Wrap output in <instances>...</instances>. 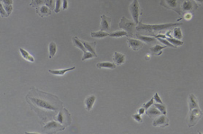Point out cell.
<instances>
[{
  "mask_svg": "<svg viewBox=\"0 0 203 134\" xmlns=\"http://www.w3.org/2000/svg\"><path fill=\"white\" fill-rule=\"evenodd\" d=\"M65 129V127L63 126H60L57 123V121H51L50 122H48L47 125L44 126V128L42 129V132H57V131H61Z\"/></svg>",
  "mask_w": 203,
  "mask_h": 134,
  "instance_id": "9c48e42d",
  "label": "cell"
},
{
  "mask_svg": "<svg viewBox=\"0 0 203 134\" xmlns=\"http://www.w3.org/2000/svg\"><path fill=\"white\" fill-rule=\"evenodd\" d=\"M198 8V4L192 0H183L182 2V12L187 13V12H194Z\"/></svg>",
  "mask_w": 203,
  "mask_h": 134,
  "instance_id": "ba28073f",
  "label": "cell"
},
{
  "mask_svg": "<svg viewBox=\"0 0 203 134\" xmlns=\"http://www.w3.org/2000/svg\"><path fill=\"white\" fill-rule=\"evenodd\" d=\"M0 10H1V16L2 17H8V14H7V11L4 9V7H2V5L0 3Z\"/></svg>",
  "mask_w": 203,
  "mask_h": 134,
  "instance_id": "8d00e7d4",
  "label": "cell"
},
{
  "mask_svg": "<svg viewBox=\"0 0 203 134\" xmlns=\"http://www.w3.org/2000/svg\"><path fill=\"white\" fill-rule=\"evenodd\" d=\"M195 2H197L199 5H203V0H194Z\"/></svg>",
  "mask_w": 203,
  "mask_h": 134,
  "instance_id": "b9f144b4",
  "label": "cell"
},
{
  "mask_svg": "<svg viewBox=\"0 0 203 134\" xmlns=\"http://www.w3.org/2000/svg\"><path fill=\"white\" fill-rule=\"evenodd\" d=\"M93 57H95V56H94V54H92L91 52H83V58H82V61H86V60H88V59H91V58H93Z\"/></svg>",
  "mask_w": 203,
  "mask_h": 134,
  "instance_id": "836d02e7",
  "label": "cell"
},
{
  "mask_svg": "<svg viewBox=\"0 0 203 134\" xmlns=\"http://www.w3.org/2000/svg\"><path fill=\"white\" fill-rule=\"evenodd\" d=\"M152 126L154 127H167L169 126V119L165 116V115H162V116H159L156 119L154 120L152 123Z\"/></svg>",
  "mask_w": 203,
  "mask_h": 134,
  "instance_id": "30bf717a",
  "label": "cell"
},
{
  "mask_svg": "<svg viewBox=\"0 0 203 134\" xmlns=\"http://www.w3.org/2000/svg\"><path fill=\"white\" fill-rule=\"evenodd\" d=\"M166 47H168V46L166 45L162 46L159 45H155L150 48V53L152 55V56H159L163 53V51H162V50L164 49Z\"/></svg>",
  "mask_w": 203,
  "mask_h": 134,
  "instance_id": "2e32d148",
  "label": "cell"
},
{
  "mask_svg": "<svg viewBox=\"0 0 203 134\" xmlns=\"http://www.w3.org/2000/svg\"><path fill=\"white\" fill-rule=\"evenodd\" d=\"M128 45L130 48L133 50V51H138L140 50L143 45H144V42L141 41L139 39H133V38H128Z\"/></svg>",
  "mask_w": 203,
  "mask_h": 134,
  "instance_id": "7c38bea8",
  "label": "cell"
},
{
  "mask_svg": "<svg viewBox=\"0 0 203 134\" xmlns=\"http://www.w3.org/2000/svg\"><path fill=\"white\" fill-rule=\"evenodd\" d=\"M30 92L28 94L26 97V100L28 103L33 106V109L38 108L45 110L46 111H51L54 112L59 110V107L62 108L61 101L54 96L53 95L43 93L42 91L34 90L35 88H32Z\"/></svg>",
  "mask_w": 203,
  "mask_h": 134,
  "instance_id": "6da1fadb",
  "label": "cell"
},
{
  "mask_svg": "<svg viewBox=\"0 0 203 134\" xmlns=\"http://www.w3.org/2000/svg\"><path fill=\"white\" fill-rule=\"evenodd\" d=\"M72 42H73V45H74L75 47L78 48L79 49H81L83 52H86L88 50L85 48V46L83 45V44L82 43V41H79V38L77 37H72Z\"/></svg>",
  "mask_w": 203,
  "mask_h": 134,
  "instance_id": "4316f807",
  "label": "cell"
},
{
  "mask_svg": "<svg viewBox=\"0 0 203 134\" xmlns=\"http://www.w3.org/2000/svg\"><path fill=\"white\" fill-rule=\"evenodd\" d=\"M95 100H96V97L94 95H91V96H88V98H86L84 103H85L86 110L87 111H91L92 107H93L94 102H95Z\"/></svg>",
  "mask_w": 203,
  "mask_h": 134,
  "instance_id": "e0dca14e",
  "label": "cell"
},
{
  "mask_svg": "<svg viewBox=\"0 0 203 134\" xmlns=\"http://www.w3.org/2000/svg\"><path fill=\"white\" fill-rule=\"evenodd\" d=\"M192 17H193V14L190 13V12L185 13V14H184V15H183L184 19L187 20V21H189V20L191 19V18H192Z\"/></svg>",
  "mask_w": 203,
  "mask_h": 134,
  "instance_id": "f35d334b",
  "label": "cell"
},
{
  "mask_svg": "<svg viewBox=\"0 0 203 134\" xmlns=\"http://www.w3.org/2000/svg\"><path fill=\"white\" fill-rule=\"evenodd\" d=\"M182 23H166V24H156V25H149L144 24L142 22H139L137 26V31L140 33V34L155 37L156 35L161 34L164 31L170 30L177 26H181Z\"/></svg>",
  "mask_w": 203,
  "mask_h": 134,
  "instance_id": "7a4b0ae2",
  "label": "cell"
},
{
  "mask_svg": "<svg viewBox=\"0 0 203 134\" xmlns=\"http://www.w3.org/2000/svg\"><path fill=\"white\" fill-rule=\"evenodd\" d=\"M55 4H56V0H32L29 5L31 7L36 8V10L44 5L49 7L51 10H55Z\"/></svg>",
  "mask_w": 203,
  "mask_h": 134,
  "instance_id": "52a82bcc",
  "label": "cell"
},
{
  "mask_svg": "<svg viewBox=\"0 0 203 134\" xmlns=\"http://www.w3.org/2000/svg\"><path fill=\"white\" fill-rule=\"evenodd\" d=\"M62 0H56V4H55V13H59L60 11H61L62 8Z\"/></svg>",
  "mask_w": 203,
  "mask_h": 134,
  "instance_id": "1f68e13d",
  "label": "cell"
},
{
  "mask_svg": "<svg viewBox=\"0 0 203 134\" xmlns=\"http://www.w3.org/2000/svg\"><path fill=\"white\" fill-rule=\"evenodd\" d=\"M145 111H146V110H145V109H144V107L142 106L141 108H140L139 110H138V114H140V115L144 114V113H145Z\"/></svg>",
  "mask_w": 203,
  "mask_h": 134,
  "instance_id": "60d3db41",
  "label": "cell"
},
{
  "mask_svg": "<svg viewBox=\"0 0 203 134\" xmlns=\"http://www.w3.org/2000/svg\"><path fill=\"white\" fill-rule=\"evenodd\" d=\"M154 106L156 107V108L159 110L160 112L163 114L166 115L167 114V109H166V106H164V105H163V103H158V102H156V103L154 104Z\"/></svg>",
  "mask_w": 203,
  "mask_h": 134,
  "instance_id": "4dcf8cb0",
  "label": "cell"
},
{
  "mask_svg": "<svg viewBox=\"0 0 203 134\" xmlns=\"http://www.w3.org/2000/svg\"><path fill=\"white\" fill-rule=\"evenodd\" d=\"M137 24L134 22H132L130 20H129L128 18L123 16L121 17V22L118 24V26L119 28L122 29L123 30L126 31L127 33H128V37H133L135 34V31L137 30Z\"/></svg>",
  "mask_w": 203,
  "mask_h": 134,
  "instance_id": "3957f363",
  "label": "cell"
},
{
  "mask_svg": "<svg viewBox=\"0 0 203 134\" xmlns=\"http://www.w3.org/2000/svg\"><path fill=\"white\" fill-rule=\"evenodd\" d=\"M129 12L131 14L133 21L137 25L139 24V17H140V4L138 0H133L129 6Z\"/></svg>",
  "mask_w": 203,
  "mask_h": 134,
  "instance_id": "8992f818",
  "label": "cell"
},
{
  "mask_svg": "<svg viewBox=\"0 0 203 134\" xmlns=\"http://www.w3.org/2000/svg\"><path fill=\"white\" fill-rule=\"evenodd\" d=\"M173 36L176 39L181 40L183 38V33H182L181 29L178 27V26L175 27L174 30H173Z\"/></svg>",
  "mask_w": 203,
  "mask_h": 134,
  "instance_id": "f546056e",
  "label": "cell"
},
{
  "mask_svg": "<svg viewBox=\"0 0 203 134\" xmlns=\"http://www.w3.org/2000/svg\"><path fill=\"white\" fill-rule=\"evenodd\" d=\"M91 37H94V38L102 39V38H104V37H109V33L106 32V31L99 30L96 31V32H91Z\"/></svg>",
  "mask_w": 203,
  "mask_h": 134,
  "instance_id": "484cf974",
  "label": "cell"
},
{
  "mask_svg": "<svg viewBox=\"0 0 203 134\" xmlns=\"http://www.w3.org/2000/svg\"><path fill=\"white\" fill-rule=\"evenodd\" d=\"M135 36L137 38H138L139 40L143 41L144 43L148 44V45L155 44V42H156V38L155 37H149V36H146V35L138 34V33H137Z\"/></svg>",
  "mask_w": 203,
  "mask_h": 134,
  "instance_id": "4fadbf2b",
  "label": "cell"
},
{
  "mask_svg": "<svg viewBox=\"0 0 203 134\" xmlns=\"http://www.w3.org/2000/svg\"><path fill=\"white\" fill-rule=\"evenodd\" d=\"M156 39L158 40V41H159L161 43H163L164 45H165L166 46H168V47H171V48H176L175 47L174 45H172V44L171 43V42H169V41H168L167 39H164V38H156Z\"/></svg>",
  "mask_w": 203,
  "mask_h": 134,
  "instance_id": "d6a6232c",
  "label": "cell"
},
{
  "mask_svg": "<svg viewBox=\"0 0 203 134\" xmlns=\"http://www.w3.org/2000/svg\"><path fill=\"white\" fill-rule=\"evenodd\" d=\"M109 37H114V38H118L121 37H128V33L125 30H118L109 33Z\"/></svg>",
  "mask_w": 203,
  "mask_h": 134,
  "instance_id": "f1b7e54d",
  "label": "cell"
},
{
  "mask_svg": "<svg viewBox=\"0 0 203 134\" xmlns=\"http://www.w3.org/2000/svg\"><path fill=\"white\" fill-rule=\"evenodd\" d=\"M57 121L61 124L65 123L66 121H68L69 122H71L70 114H68V112L67 113V114H64L63 113V111H60V112H59V114H57Z\"/></svg>",
  "mask_w": 203,
  "mask_h": 134,
  "instance_id": "d6986e66",
  "label": "cell"
},
{
  "mask_svg": "<svg viewBox=\"0 0 203 134\" xmlns=\"http://www.w3.org/2000/svg\"><path fill=\"white\" fill-rule=\"evenodd\" d=\"M132 117H133V118L137 122H138V123H142V122H143L141 118V115H140V114H133Z\"/></svg>",
  "mask_w": 203,
  "mask_h": 134,
  "instance_id": "d590c367",
  "label": "cell"
},
{
  "mask_svg": "<svg viewBox=\"0 0 203 134\" xmlns=\"http://www.w3.org/2000/svg\"><path fill=\"white\" fill-rule=\"evenodd\" d=\"M198 107H199L198 99L193 94H191L189 96V111H191L193 109L198 108Z\"/></svg>",
  "mask_w": 203,
  "mask_h": 134,
  "instance_id": "7402d4cb",
  "label": "cell"
},
{
  "mask_svg": "<svg viewBox=\"0 0 203 134\" xmlns=\"http://www.w3.org/2000/svg\"><path fill=\"white\" fill-rule=\"evenodd\" d=\"M125 56L122 53H120V52H115L114 54V57H113V61H114V63L116 64V65H121L125 62Z\"/></svg>",
  "mask_w": 203,
  "mask_h": 134,
  "instance_id": "9a60e30c",
  "label": "cell"
},
{
  "mask_svg": "<svg viewBox=\"0 0 203 134\" xmlns=\"http://www.w3.org/2000/svg\"><path fill=\"white\" fill-rule=\"evenodd\" d=\"M57 51V46L56 45L55 42L52 41L49 43V45H48V52H49V55H48V58L52 59L53 57H54V56L56 55Z\"/></svg>",
  "mask_w": 203,
  "mask_h": 134,
  "instance_id": "83f0119b",
  "label": "cell"
},
{
  "mask_svg": "<svg viewBox=\"0 0 203 134\" xmlns=\"http://www.w3.org/2000/svg\"><path fill=\"white\" fill-rule=\"evenodd\" d=\"M116 64L111 62H99L97 64L96 67L99 69L101 68H109V69H114L116 68Z\"/></svg>",
  "mask_w": 203,
  "mask_h": 134,
  "instance_id": "d4e9b609",
  "label": "cell"
},
{
  "mask_svg": "<svg viewBox=\"0 0 203 134\" xmlns=\"http://www.w3.org/2000/svg\"><path fill=\"white\" fill-rule=\"evenodd\" d=\"M75 69V67H72L70 68H66V69H58V70H48V72L51 74H53L54 76H64L68 71H72V70Z\"/></svg>",
  "mask_w": 203,
  "mask_h": 134,
  "instance_id": "44dd1931",
  "label": "cell"
},
{
  "mask_svg": "<svg viewBox=\"0 0 203 134\" xmlns=\"http://www.w3.org/2000/svg\"><path fill=\"white\" fill-rule=\"evenodd\" d=\"M154 101H155V100H154V98H151V99L149 100L148 102L143 104V106H143V107H144L145 110H148V109H149L151 106H152L153 103H154Z\"/></svg>",
  "mask_w": 203,
  "mask_h": 134,
  "instance_id": "e575fe53",
  "label": "cell"
},
{
  "mask_svg": "<svg viewBox=\"0 0 203 134\" xmlns=\"http://www.w3.org/2000/svg\"><path fill=\"white\" fill-rule=\"evenodd\" d=\"M171 31H168V32H167V40H168L169 42H171V43L172 44V45H174L175 47L183 45L184 44L183 41H182L179 39H176L175 37H171Z\"/></svg>",
  "mask_w": 203,
  "mask_h": 134,
  "instance_id": "ffe728a7",
  "label": "cell"
},
{
  "mask_svg": "<svg viewBox=\"0 0 203 134\" xmlns=\"http://www.w3.org/2000/svg\"><path fill=\"white\" fill-rule=\"evenodd\" d=\"M145 60H147V61L150 60V54H147L146 56H145Z\"/></svg>",
  "mask_w": 203,
  "mask_h": 134,
  "instance_id": "7bdbcfd3",
  "label": "cell"
},
{
  "mask_svg": "<svg viewBox=\"0 0 203 134\" xmlns=\"http://www.w3.org/2000/svg\"><path fill=\"white\" fill-rule=\"evenodd\" d=\"M153 98H154V100H155V102H158V103H163V102H162V99L160 98V97H159V95L158 93L155 94L154 97H153Z\"/></svg>",
  "mask_w": 203,
  "mask_h": 134,
  "instance_id": "74e56055",
  "label": "cell"
},
{
  "mask_svg": "<svg viewBox=\"0 0 203 134\" xmlns=\"http://www.w3.org/2000/svg\"><path fill=\"white\" fill-rule=\"evenodd\" d=\"M82 43L83 44V45L85 46L88 51L90 52H91L92 54H94L95 57H97V54L95 52V46H96V42H88V41H81Z\"/></svg>",
  "mask_w": 203,
  "mask_h": 134,
  "instance_id": "ac0fdd59",
  "label": "cell"
},
{
  "mask_svg": "<svg viewBox=\"0 0 203 134\" xmlns=\"http://www.w3.org/2000/svg\"><path fill=\"white\" fill-rule=\"evenodd\" d=\"M182 0H161L160 5L167 9H170L176 11L179 15H182Z\"/></svg>",
  "mask_w": 203,
  "mask_h": 134,
  "instance_id": "277c9868",
  "label": "cell"
},
{
  "mask_svg": "<svg viewBox=\"0 0 203 134\" xmlns=\"http://www.w3.org/2000/svg\"><path fill=\"white\" fill-rule=\"evenodd\" d=\"M110 24H111V18L106 15H101V26L100 30L109 32L110 31Z\"/></svg>",
  "mask_w": 203,
  "mask_h": 134,
  "instance_id": "8fae6325",
  "label": "cell"
},
{
  "mask_svg": "<svg viewBox=\"0 0 203 134\" xmlns=\"http://www.w3.org/2000/svg\"><path fill=\"white\" fill-rule=\"evenodd\" d=\"M203 115L202 111H201V109L198 107V108H194L191 111H190L189 113V124L188 126L189 127H193L196 125L200 119L201 118Z\"/></svg>",
  "mask_w": 203,
  "mask_h": 134,
  "instance_id": "5b68a950",
  "label": "cell"
},
{
  "mask_svg": "<svg viewBox=\"0 0 203 134\" xmlns=\"http://www.w3.org/2000/svg\"><path fill=\"white\" fill-rule=\"evenodd\" d=\"M19 52H20V53L22 54L23 59H24V60H26V61H29V62H31V63H33V62L35 61V60H34V57H33L32 55L29 54V53L27 52L26 50L23 49L22 48H20Z\"/></svg>",
  "mask_w": 203,
  "mask_h": 134,
  "instance_id": "cb8c5ba5",
  "label": "cell"
},
{
  "mask_svg": "<svg viewBox=\"0 0 203 134\" xmlns=\"http://www.w3.org/2000/svg\"><path fill=\"white\" fill-rule=\"evenodd\" d=\"M37 14L42 17H47V16H49L52 14V10L48 7L44 5V6H42L37 9Z\"/></svg>",
  "mask_w": 203,
  "mask_h": 134,
  "instance_id": "5bb4252c",
  "label": "cell"
},
{
  "mask_svg": "<svg viewBox=\"0 0 203 134\" xmlns=\"http://www.w3.org/2000/svg\"><path fill=\"white\" fill-rule=\"evenodd\" d=\"M146 114L149 116L151 118H154V117H159L161 114V112L158 110L156 107H152V108L148 109V111H146Z\"/></svg>",
  "mask_w": 203,
  "mask_h": 134,
  "instance_id": "603a6c76",
  "label": "cell"
},
{
  "mask_svg": "<svg viewBox=\"0 0 203 134\" xmlns=\"http://www.w3.org/2000/svg\"><path fill=\"white\" fill-rule=\"evenodd\" d=\"M68 0H63V3H62V10L65 11L68 9Z\"/></svg>",
  "mask_w": 203,
  "mask_h": 134,
  "instance_id": "ab89813d",
  "label": "cell"
}]
</instances>
